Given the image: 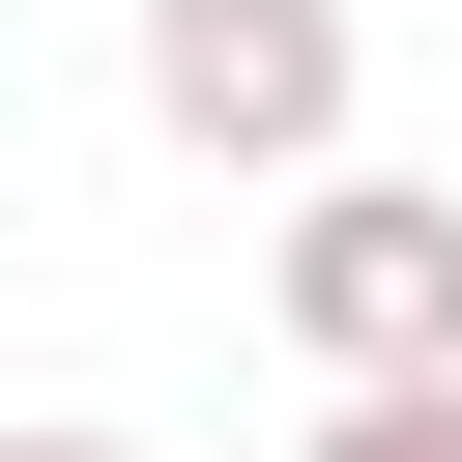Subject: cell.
I'll use <instances>...</instances> for the list:
<instances>
[{"label":"cell","instance_id":"obj_3","mask_svg":"<svg viewBox=\"0 0 462 462\" xmlns=\"http://www.w3.org/2000/svg\"><path fill=\"white\" fill-rule=\"evenodd\" d=\"M289 462H462V375H404V404H318Z\"/></svg>","mask_w":462,"mask_h":462},{"label":"cell","instance_id":"obj_2","mask_svg":"<svg viewBox=\"0 0 462 462\" xmlns=\"http://www.w3.org/2000/svg\"><path fill=\"white\" fill-rule=\"evenodd\" d=\"M346 0H144V144H202V173H346Z\"/></svg>","mask_w":462,"mask_h":462},{"label":"cell","instance_id":"obj_1","mask_svg":"<svg viewBox=\"0 0 462 462\" xmlns=\"http://www.w3.org/2000/svg\"><path fill=\"white\" fill-rule=\"evenodd\" d=\"M260 289H289V346H318L346 404L462 375V173H318V202L260 231Z\"/></svg>","mask_w":462,"mask_h":462},{"label":"cell","instance_id":"obj_4","mask_svg":"<svg viewBox=\"0 0 462 462\" xmlns=\"http://www.w3.org/2000/svg\"><path fill=\"white\" fill-rule=\"evenodd\" d=\"M0 462H144V433H0Z\"/></svg>","mask_w":462,"mask_h":462}]
</instances>
